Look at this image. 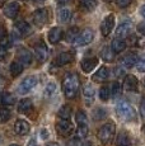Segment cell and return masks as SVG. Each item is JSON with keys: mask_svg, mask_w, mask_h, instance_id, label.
Here are the masks:
<instances>
[{"mask_svg": "<svg viewBox=\"0 0 145 146\" xmlns=\"http://www.w3.org/2000/svg\"><path fill=\"white\" fill-rule=\"evenodd\" d=\"M138 46H140V47H144L145 46V38H140V40H139Z\"/></svg>", "mask_w": 145, "mask_h": 146, "instance_id": "cell-46", "label": "cell"}, {"mask_svg": "<svg viewBox=\"0 0 145 146\" xmlns=\"http://www.w3.org/2000/svg\"><path fill=\"white\" fill-rule=\"evenodd\" d=\"M45 0H33V3H36V4H42Z\"/></svg>", "mask_w": 145, "mask_h": 146, "instance_id": "cell-51", "label": "cell"}, {"mask_svg": "<svg viewBox=\"0 0 145 146\" xmlns=\"http://www.w3.org/2000/svg\"><path fill=\"white\" fill-rule=\"evenodd\" d=\"M116 145L117 146H131V140L130 136L127 135L125 131L120 132L117 135V140H116Z\"/></svg>", "mask_w": 145, "mask_h": 146, "instance_id": "cell-25", "label": "cell"}, {"mask_svg": "<svg viewBox=\"0 0 145 146\" xmlns=\"http://www.w3.org/2000/svg\"><path fill=\"white\" fill-rule=\"evenodd\" d=\"M141 114H143V117L145 118V100L141 103Z\"/></svg>", "mask_w": 145, "mask_h": 146, "instance_id": "cell-47", "label": "cell"}, {"mask_svg": "<svg viewBox=\"0 0 145 146\" xmlns=\"http://www.w3.org/2000/svg\"><path fill=\"white\" fill-rule=\"evenodd\" d=\"M115 132H116V126L112 122H107L106 125H103L98 131V139L103 145L110 144L111 141L115 137Z\"/></svg>", "mask_w": 145, "mask_h": 146, "instance_id": "cell-3", "label": "cell"}, {"mask_svg": "<svg viewBox=\"0 0 145 146\" xmlns=\"http://www.w3.org/2000/svg\"><path fill=\"white\" fill-rule=\"evenodd\" d=\"M104 1H107V3H110V1H112V0H104Z\"/></svg>", "mask_w": 145, "mask_h": 146, "instance_id": "cell-56", "label": "cell"}, {"mask_svg": "<svg viewBox=\"0 0 145 146\" xmlns=\"http://www.w3.org/2000/svg\"><path fill=\"white\" fill-rule=\"evenodd\" d=\"M108 76H110V69H107L106 66H102L101 69L97 70V72L93 75V79L96 83H103V81H106L108 79Z\"/></svg>", "mask_w": 145, "mask_h": 146, "instance_id": "cell-17", "label": "cell"}, {"mask_svg": "<svg viewBox=\"0 0 145 146\" xmlns=\"http://www.w3.org/2000/svg\"><path fill=\"white\" fill-rule=\"evenodd\" d=\"M78 35H79V28L72 27L65 33V41L66 42H74V40L76 38Z\"/></svg>", "mask_w": 145, "mask_h": 146, "instance_id": "cell-33", "label": "cell"}, {"mask_svg": "<svg viewBox=\"0 0 145 146\" xmlns=\"http://www.w3.org/2000/svg\"><path fill=\"white\" fill-rule=\"evenodd\" d=\"M113 27H115V15H113V14H108L102 21V24H101L102 35L104 36V37H107V36L112 32Z\"/></svg>", "mask_w": 145, "mask_h": 146, "instance_id": "cell-8", "label": "cell"}, {"mask_svg": "<svg viewBox=\"0 0 145 146\" xmlns=\"http://www.w3.org/2000/svg\"><path fill=\"white\" fill-rule=\"evenodd\" d=\"M49 57V47L46 46V43L40 42L38 44H36V58L40 62H45Z\"/></svg>", "mask_w": 145, "mask_h": 146, "instance_id": "cell-10", "label": "cell"}, {"mask_svg": "<svg viewBox=\"0 0 145 146\" xmlns=\"http://www.w3.org/2000/svg\"><path fill=\"white\" fill-rule=\"evenodd\" d=\"M57 3H60V4H65V3H68L69 0H56Z\"/></svg>", "mask_w": 145, "mask_h": 146, "instance_id": "cell-53", "label": "cell"}, {"mask_svg": "<svg viewBox=\"0 0 145 146\" xmlns=\"http://www.w3.org/2000/svg\"><path fill=\"white\" fill-rule=\"evenodd\" d=\"M75 119H76L78 127H83V126H88V118H87V114H85L83 111L76 112V116H75Z\"/></svg>", "mask_w": 145, "mask_h": 146, "instance_id": "cell-30", "label": "cell"}, {"mask_svg": "<svg viewBox=\"0 0 145 146\" xmlns=\"http://www.w3.org/2000/svg\"><path fill=\"white\" fill-rule=\"evenodd\" d=\"M136 61H138V56H136V53L131 52V53H127V55L122 58L121 64H122V66L126 67V69H131L134 65H136Z\"/></svg>", "mask_w": 145, "mask_h": 146, "instance_id": "cell-20", "label": "cell"}, {"mask_svg": "<svg viewBox=\"0 0 145 146\" xmlns=\"http://www.w3.org/2000/svg\"><path fill=\"white\" fill-rule=\"evenodd\" d=\"M94 94H96V92H94V88L90 85V84H87V85H84V88H83V95H84L85 103H87L88 106H90L92 103H93Z\"/></svg>", "mask_w": 145, "mask_h": 146, "instance_id": "cell-18", "label": "cell"}, {"mask_svg": "<svg viewBox=\"0 0 145 146\" xmlns=\"http://www.w3.org/2000/svg\"><path fill=\"white\" fill-rule=\"evenodd\" d=\"M46 146H60V145H59L57 142H49Z\"/></svg>", "mask_w": 145, "mask_h": 146, "instance_id": "cell-49", "label": "cell"}, {"mask_svg": "<svg viewBox=\"0 0 145 146\" xmlns=\"http://www.w3.org/2000/svg\"><path fill=\"white\" fill-rule=\"evenodd\" d=\"M32 19H33V23L37 27H43L47 23V19H49V12L45 8H40L36 12H33Z\"/></svg>", "mask_w": 145, "mask_h": 146, "instance_id": "cell-7", "label": "cell"}, {"mask_svg": "<svg viewBox=\"0 0 145 146\" xmlns=\"http://www.w3.org/2000/svg\"><path fill=\"white\" fill-rule=\"evenodd\" d=\"M111 48L115 53H120L126 48V42L124 40H120V38H115L112 41V43H111Z\"/></svg>", "mask_w": 145, "mask_h": 146, "instance_id": "cell-26", "label": "cell"}, {"mask_svg": "<svg viewBox=\"0 0 145 146\" xmlns=\"http://www.w3.org/2000/svg\"><path fill=\"white\" fill-rule=\"evenodd\" d=\"M28 146H37V142H36L35 139H31L29 142H28Z\"/></svg>", "mask_w": 145, "mask_h": 146, "instance_id": "cell-48", "label": "cell"}, {"mask_svg": "<svg viewBox=\"0 0 145 146\" xmlns=\"http://www.w3.org/2000/svg\"><path fill=\"white\" fill-rule=\"evenodd\" d=\"M63 36H64L63 29L59 27H54V28H51L49 32V41L51 42L52 44H56L57 42H60V40L63 38Z\"/></svg>", "mask_w": 145, "mask_h": 146, "instance_id": "cell-16", "label": "cell"}, {"mask_svg": "<svg viewBox=\"0 0 145 146\" xmlns=\"http://www.w3.org/2000/svg\"><path fill=\"white\" fill-rule=\"evenodd\" d=\"M7 48H3V47H0V60H3V58L5 57V55H7Z\"/></svg>", "mask_w": 145, "mask_h": 146, "instance_id": "cell-43", "label": "cell"}, {"mask_svg": "<svg viewBox=\"0 0 145 146\" xmlns=\"http://www.w3.org/2000/svg\"><path fill=\"white\" fill-rule=\"evenodd\" d=\"M94 38V33L92 29H89V28H87V29L82 31V32H79V35L76 36V38L74 40V46H85V44L90 43L92 41H93Z\"/></svg>", "mask_w": 145, "mask_h": 146, "instance_id": "cell-4", "label": "cell"}, {"mask_svg": "<svg viewBox=\"0 0 145 146\" xmlns=\"http://www.w3.org/2000/svg\"><path fill=\"white\" fill-rule=\"evenodd\" d=\"M15 103V97L12 93H8V92H3L0 94V104L4 106L7 108L8 106H13Z\"/></svg>", "mask_w": 145, "mask_h": 146, "instance_id": "cell-19", "label": "cell"}, {"mask_svg": "<svg viewBox=\"0 0 145 146\" xmlns=\"http://www.w3.org/2000/svg\"><path fill=\"white\" fill-rule=\"evenodd\" d=\"M101 57L106 61V62H112L113 58H115V52L112 51L111 47L106 46V47H103V50L101 52Z\"/></svg>", "mask_w": 145, "mask_h": 146, "instance_id": "cell-27", "label": "cell"}, {"mask_svg": "<svg viewBox=\"0 0 145 146\" xmlns=\"http://www.w3.org/2000/svg\"><path fill=\"white\" fill-rule=\"evenodd\" d=\"M140 13H141V15L145 18V5H143V8H141V10H140Z\"/></svg>", "mask_w": 145, "mask_h": 146, "instance_id": "cell-50", "label": "cell"}, {"mask_svg": "<svg viewBox=\"0 0 145 146\" xmlns=\"http://www.w3.org/2000/svg\"><path fill=\"white\" fill-rule=\"evenodd\" d=\"M19 10H21V5L17 1H12L4 8V14L7 18L9 19H14L17 15H18Z\"/></svg>", "mask_w": 145, "mask_h": 146, "instance_id": "cell-11", "label": "cell"}, {"mask_svg": "<svg viewBox=\"0 0 145 146\" xmlns=\"http://www.w3.org/2000/svg\"><path fill=\"white\" fill-rule=\"evenodd\" d=\"M98 65V58L97 57H89V58H85V60L82 61V69L84 72H92L96 66Z\"/></svg>", "mask_w": 145, "mask_h": 146, "instance_id": "cell-15", "label": "cell"}, {"mask_svg": "<svg viewBox=\"0 0 145 146\" xmlns=\"http://www.w3.org/2000/svg\"><path fill=\"white\" fill-rule=\"evenodd\" d=\"M138 31L141 33V35L145 36V22H141V23L138 24Z\"/></svg>", "mask_w": 145, "mask_h": 146, "instance_id": "cell-42", "label": "cell"}, {"mask_svg": "<svg viewBox=\"0 0 145 146\" xmlns=\"http://www.w3.org/2000/svg\"><path fill=\"white\" fill-rule=\"evenodd\" d=\"M83 146H93V145H92V144H90V142H89V141H87V142H85V144L83 145Z\"/></svg>", "mask_w": 145, "mask_h": 146, "instance_id": "cell-54", "label": "cell"}, {"mask_svg": "<svg viewBox=\"0 0 145 146\" xmlns=\"http://www.w3.org/2000/svg\"><path fill=\"white\" fill-rule=\"evenodd\" d=\"M93 116H94V118H97V119H102L103 117L106 116V112H104V109H103V108H98L93 113Z\"/></svg>", "mask_w": 145, "mask_h": 146, "instance_id": "cell-39", "label": "cell"}, {"mask_svg": "<svg viewBox=\"0 0 145 146\" xmlns=\"http://www.w3.org/2000/svg\"><path fill=\"white\" fill-rule=\"evenodd\" d=\"M57 116L61 119H69L71 116V108L69 106H63L57 112Z\"/></svg>", "mask_w": 145, "mask_h": 146, "instance_id": "cell-32", "label": "cell"}, {"mask_svg": "<svg viewBox=\"0 0 145 146\" xmlns=\"http://www.w3.org/2000/svg\"><path fill=\"white\" fill-rule=\"evenodd\" d=\"M56 130L63 137H68L74 132V126L69 119H60L56 123Z\"/></svg>", "mask_w": 145, "mask_h": 146, "instance_id": "cell-6", "label": "cell"}, {"mask_svg": "<svg viewBox=\"0 0 145 146\" xmlns=\"http://www.w3.org/2000/svg\"><path fill=\"white\" fill-rule=\"evenodd\" d=\"M37 85V78L36 76H27V78H24L23 80L19 83V85H18V93L19 94H27V93H29L31 90H32L35 86Z\"/></svg>", "mask_w": 145, "mask_h": 146, "instance_id": "cell-5", "label": "cell"}, {"mask_svg": "<svg viewBox=\"0 0 145 146\" xmlns=\"http://www.w3.org/2000/svg\"><path fill=\"white\" fill-rule=\"evenodd\" d=\"M88 135V126H83V127H78V139L85 137Z\"/></svg>", "mask_w": 145, "mask_h": 146, "instance_id": "cell-38", "label": "cell"}, {"mask_svg": "<svg viewBox=\"0 0 145 146\" xmlns=\"http://www.w3.org/2000/svg\"><path fill=\"white\" fill-rule=\"evenodd\" d=\"M5 1H7V0H0V8H3L5 5Z\"/></svg>", "mask_w": 145, "mask_h": 146, "instance_id": "cell-52", "label": "cell"}, {"mask_svg": "<svg viewBox=\"0 0 145 146\" xmlns=\"http://www.w3.org/2000/svg\"><path fill=\"white\" fill-rule=\"evenodd\" d=\"M111 95V90L108 86H102L101 89H99V98H101V100H103V102H107L108 98H110Z\"/></svg>", "mask_w": 145, "mask_h": 146, "instance_id": "cell-35", "label": "cell"}, {"mask_svg": "<svg viewBox=\"0 0 145 146\" xmlns=\"http://www.w3.org/2000/svg\"><path fill=\"white\" fill-rule=\"evenodd\" d=\"M131 27H132L131 22H124V23H121L116 28V38H120V40L126 38L131 31Z\"/></svg>", "mask_w": 145, "mask_h": 146, "instance_id": "cell-12", "label": "cell"}, {"mask_svg": "<svg viewBox=\"0 0 145 146\" xmlns=\"http://www.w3.org/2000/svg\"><path fill=\"white\" fill-rule=\"evenodd\" d=\"M66 146H79V139H78V137L71 139L70 141L68 142V145H66Z\"/></svg>", "mask_w": 145, "mask_h": 146, "instance_id": "cell-41", "label": "cell"}, {"mask_svg": "<svg viewBox=\"0 0 145 146\" xmlns=\"http://www.w3.org/2000/svg\"><path fill=\"white\" fill-rule=\"evenodd\" d=\"M136 69L140 72H145V53L141 55L140 57H139V60L136 61Z\"/></svg>", "mask_w": 145, "mask_h": 146, "instance_id": "cell-37", "label": "cell"}, {"mask_svg": "<svg viewBox=\"0 0 145 146\" xmlns=\"http://www.w3.org/2000/svg\"><path fill=\"white\" fill-rule=\"evenodd\" d=\"M23 69L24 66L22 65L19 61H14V62L10 64V74H12V76H18V75H21L22 72H23Z\"/></svg>", "mask_w": 145, "mask_h": 146, "instance_id": "cell-28", "label": "cell"}, {"mask_svg": "<svg viewBox=\"0 0 145 146\" xmlns=\"http://www.w3.org/2000/svg\"><path fill=\"white\" fill-rule=\"evenodd\" d=\"M5 35H7V32H5L4 28L0 27V41L3 40V38H5Z\"/></svg>", "mask_w": 145, "mask_h": 146, "instance_id": "cell-45", "label": "cell"}, {"mask_svg": "<svg viewBox=\"0 0 145 146\" xmlns=\"http://www.w3.org/2000/svg\"><path fill=\"white\" fill-rule=\"evenodd\" d=\"M144 85H145V83H144Z\"/></svg>", "mask_w": 145, "mask_h": 146, "instance_id": "cell-57", "label": "cell"}, {"mask_svg": "<svg viewBox=\"0 0 145 146\" xmlns=\"http://www.w3.org/2000/svg\"><path fill=\"white\" fill-rule=\"evenodd\" d=\"M56 95V85L54 83H49L45 89V98L46 99H52Z\"/></svg>", "mask_w": 145, "mask_h": 146, "instance_id": "cell-29", "label": "cell"}, {"mask_svg": "<svg viewBox=\"0 0 145 146\" xmlns=\"http://www.w3.org/2000/svg\"><path fill=\"white\" fill-rule=\"evenodd\" d=\"M116 113L122 121L125 122H131L136 118V112L134 107L126 100H120L116 106Z\"/></svg>", "mask_w": 145, "mask_h": 146, "instance_id": "cell-2", "label": "cell"}, {"mask_svg": "<svg viewBox=\"0 0 145 146\" xmlns=\"http://www.w3.org/2000/svg\"><path fill=\"white\" fill-rule=\"evenodd\" d=\"M132 0H116V4L118 8H127Z\"/></svg>", "mask_w": 145, "mask_h": 146, "instance_id": "cell-40", "label": "cell"}, {"mask_svg": "<svg viewBox=\"0 0 145 146\" xmlns=\"http://www.w3.org/2000/svg\"><path fill=\"white\" fill-rule=\"evenodd\" d=\"M79 78L74 72H69L63 80V92L68 99H74L79 92Z\"/></svg>", "mask_w": 145, "mask_h": 146, "instance_id": "cell-1", "label": "cell"}, {"mask_svg": "<svg viewBox=\"0 0 145 146\" xmlns=\"http://www.w3.org/2000/svg\"><path fill=\"white\" fill-rule=\"evenodd\" d=\"M33 109V104L32 100L26 98V99H22L21 102L18 103V112L19 113H29Z\"/></svg>", "mask_w": 145, "mask_h": 146, "instance_id": "cell-21", "label": "cell"}, {"mask_svg": "<svg viewBox=\"0 0 145 146\" xmlns=\"http://www.w3.org/2000/svg\"><path fill=\"white\" fill-rule=\"evenodd\" d=\"M9 146H19V145H15V144H13V145H9Z\"/></svg>", "mask_w": 145, "mask_h": 146, "instance_id": "cell-55", "label": "cell"}, {"mask_svg": "<svg viewBox=\"0 0 145 146\" xmlns=\"http://www.w3.org/2000/svg\"><path fill=\"white\" fill-rule=\"evenodd\" d=\"M15 31L19 33V35L26 36V35H29L31 33V27L27 22L19 21V22H17V24H15Z\"/></svg>", "mask_w": 145, "mask_h": 146, "instance_id": "cell-24", "label": "cell"}, {"mask_svg": "<svg viewBox=\"0 0 145 146\" xmlns=\"http://www.w3.org/2000/svg\"><path fill=\"white\" fill-rule=\"evenodd\" d=\"M111 94H112L113 98H117L120 94H121V85H120L117 81H115V83H112V85H111Z\"/></svg>", "mask_w": 145, "mask_h": 146, "instance_id": "cell-36", "label": "cell"}, {"mask_svg": "<svg viewBox=\"0 0 145 146\" xmlns=\"http://www.w3.org/2000/svg\"><path fill=\"white\" fill-rule=\"evenodd\" d=\"M41 137H42L43 140H46L47 137H49V132H47V130H42V131H41Z\"/></svg>", "mask_w": 145, "mask_h": 146, "instance_id": "cell-44", "label": "cell"}, {"mask_svg": "<svg viewBox=\"0 0 145 146\" xmlns=\"http://www.w3.org/2000/svg\"><path fill=\"white\" fill-rule=\"evenodd\" d=\"M72 58H74L72 53H70V52H63V53H60V55L57 56L56 65L64 66V65H66V64H70L71 61H72Z\"/></svg>", "mask_w": 145, "mask_h": 146, "instance_id": "cell-22", "label": "cell"}, {"mask_svg": "<svg viewBox=\"0 0 145 146\" xmlns=\"http://www.w3.org/2000/svg\"><path fill=\"white\" fill-rule=\"evenodd\" d=\"M10 117H12V114H10V111H9V109H7L5 107L0 108V123L8 122V121L10 119Z\"/></svg>", "mask_w": 145, "mask_h": 146, "instance_id": "cell-34", "label": "cell"}, {"mask_svg": "<svg viewBox=\"0 0 145 146\" xmlns=\"http://www.w3.org/2000/svg\"><path fill=\"white\" fill-rule=\"evenodd\" d=\"M17 58H18L19 62L24 66V65H29V64L32 62L33 56L27 48L21 47V48H18V51H17Z\"/></svg>", "mask_w": 145, "mask_h": 146, "instance_id": "cell-9", "label": "cell"}, {"mask_svg": "<svg viewBox=\"0 0 145 146\" xmlns=\"http://www.w3.org/2000/svg\"><path fill=\"white\" fill-rule=\"evenodd\" d=\"M29 130H31L29 123L24 119H18L14 125V131L19 136H24V135L29 133Z\"/></svg>", "mask_w": 145, "mask_h": 146, "instance_id": "cell-13", "label": "cell"}, {"mask_svg": "<svg viewBox=\"0 0 145 146\" xmlns=\"http://www.w3.org/2000/svg\"><path fill=\"white\" fill-rule=\"evenodd\" d=\"M59 18H60V21L63 22V23H68L71 18V12L68 8H61V9L59 10Z\"/></svg>", "mask_w": 145, "mask_h": 146, "instance_id": "cell-31", "label": "cell"}, {"mask_svg": "<svg viewBox=\"0 0 145 146\" xmlns=\"http://www.w3.org/2000/svg\"><path fill=\"white\" fill-rule=\"evenodd\" d=\"M138 79L134 75H126L124 80V89L127 92H136L138 90Z\"/></svg>", "mask_w": 145, "mask_h": 146, "instance_id": "cell-14", "label": "cell"}, {"mask_svg": "<svg viewBox=\"0 0 145 146\" xmlns=\"http://www.w3.org/2000/svg\"><path fill=\"white\" fill-rule=\"evenodd\" d=\"M97 0H80V8L83 12L90 13L97 8Z\"/></svg>", "mask_w": 145, "mask_h": 146, "instance_id": "cell-23", "label": "cell"}]
</instances>
